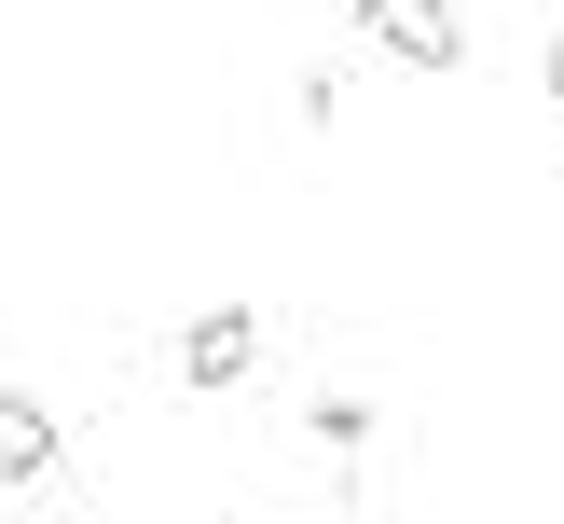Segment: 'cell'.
Returning <instances> with one entry per match:
<instances>
[{"label":"cell","instance_id":"3957f363","mask_svg":"<svg viewBox=\"0 0 564 524\" xmlns=\"http://www.w3.org/2000/svg\"><path fill=\"white\" fill-rule=\"evenodd\" d=\"M248 373H262V318H248V303L180 318V386H248Z\"/></svg>","mask_w":564,"mask_h":524},{"label":"cell","instance_id":"6da1fadb","mask_svg":"<svg viewBox=\"0 0 564 524\" xmlns=\"http://www.w3.org/2000/svg\"><path fill=\"white\" fill-rule=\"evenodd\" d=\"M358 42H386L400 69H468V14L455 0H345Z\"/></svg>","mask_w":564,"mask_h":524},{"label":"cell","instance_id":"277c9868","mask_svg":"<svg viewBox=\"0 0 564 524\" xmlns=\"http://www.w3.org/2000/svg\"><path fill=\"white\" fill-rule=\"evenodd\" d=\"M317 441H330V456H345V441H372V400H358V386H330V400H317Z\"/></svg>","mask_w":564,"mask_h":524},{"label":"cell","instance_id":"7a4b0ae2","mask_svg":"<svg viewBox=\"0 0 564 524\" xmlns=\"http://www.w3.org/2000/svg\"><path fill=\"white\" fill-rule=\"evenodd\" d=\"M55 469H69V428H55V400H42V386H0V483H14V496H42Z\"/></svg>","mask_w":564,"mask_h":524},{"label":"cell","instance_id":"5b68a950","mask_svg":"<svg viewBox=\"0 0 564 524\" xmlns=\"http://www.w3.org/2000/svg\"><path fill=\"white\" fill-rule=\"evenodd\" d=\"M538 69H551V97H564V28H551V55H538Z\"/></svg>","mask_w":564,"mask_h":524}]
</instances>
